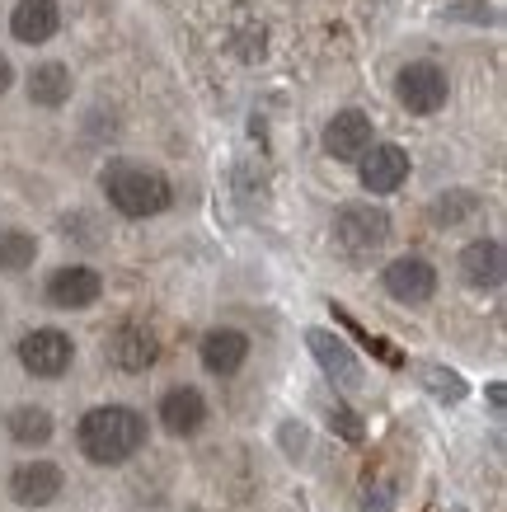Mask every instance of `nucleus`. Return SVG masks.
<instances>
[{"label": "nucleus", "instance_id": "obj_19", "mask_svg": "<svg viewBox=\"0 0 507 512\" xmlns=\"http://www.w3.org/2000/svg\"><path fill=\"white\" fill-rule=\"evenodd\" d=\"M38 259V240L29 231H0V268L5 273H19Z\"/></svg>", "mask_w": 507, "mask_h": 512}, {"label": "nucleus", "instance_id": "obj_14", "mask_svg": "<svg viewBox=\"0 0 507 512\" xmlns=\"http://www.w3.org/2000/svg\"><path fill=\"white\" fill-rule=\"evenodd\" d=\"M108 357L123 372H146L155 357H160V343H155V334L146 325H123V329H113V339H108Z\"/></svg>", "mask_w": 507, "mask_h": 512}, {"label": "nucleus", "instance_id": "obj_13", "mask_svg": "<svg viewBox=\"0 0 507 512\" xmlns=\"http://www.w3.org/2000/svg\"><path fill=\"white\" fill-rule=\"evenodd\" d=\"M362 188L367 193H395V188L409 179V156H404L400 146H371L367 156H362Z\"/></svg>", "mask_w": 507, "mask_h": 512}, {"label": "nucleus", "instance_id": "obj_1", "mask_svg": "<svg viewBox=\"0 0 507 512\" xmlns=\"http://www.w3.org/2000/svg\"><path fill=\"white\" fill-rule=\"evenodd\" d=\"M76 442L85 451V461H94V466H123L146 447V419L127 404H99L80 419Z\"/></svg>", "mask_w": 507, "mask_h": 512}, {"label": "nucleus", "instance_id": "obj_9", "mask_svg": "<svg viewBox=\"0 0 507 512\" xmlns=\"http://www.w3.org/2000/svg\"><path fill=\"white\" fill-rule=\"evenodd\" d=\"M62 466H52V461H24V466H15V475H10V494H15V503H24V508H47L52 498L62 494Z\"/></svg>", "mask_w": 507, "mask_h": 512}, {"label": "nucleus", "instance_id": "obj_12", "mask_svg": "<svg viewBox=\"0 0 507 512\" xmlns=\"http://www.w3.org/2000/svg\"><path fill=\"white\" fill-rule=\"evenodd\" d=\"M160 423H165V433L174 437H193L207 423V400H202L193 386H174L160 395Z\"/></svg>", "mask_w": 507, "mask_h": 512}, {"label": "nucleus", "instance_id": "obj_6", "mask_svg": "<svg viewBox=\"0 0 507 512\" xmlns=\"http://www.w3.org/2000/svg\"><path fill=\"white\" fill-rule=\"evenodd\" d=\"M385 292L404 301V306H423L432 292H437V268L428 259H418V254H404L395 264H385Z\"/></svg>", "mask_w": 507, "mask_h": 512}, {"label": "nucleus", "instance_id": "obj_15", "mask_svg": "<svg viewBox=\"0 0 507 512\" xmlns=\"http://www.w3.org/2000/svg\"><path fill=\"white\" fill-rule=\"evenodd\" d=\"M245 357H249V339L240 329H212L202 339V367L212 376H235L245 367Z\"/></svg>", "mask_w": 507, "mask_h": 512}, {"label": "nucleus", "instance_id": "obj_11", "mask_svg": "<svg viewBox=\"0 0 507 512\" xmlns=\"http://www.w3.org/2000/svg\"><path fill=\"white\" fill-rule=\"evenodd\" d=\"M461 273H465L470 287H479V292L503 287V278H507L503 240H475V245H465L461 249Z\"/></svg>", "mask_w": 507, "mask_h": 512}, {"label": "nucleus", "instance_id": "obj_7", "mask_svg": "<svg viewBox=\"0 0 507 512\" xmlns=\"http://www.w3.org/2000/svg\"><path fill=\"white\" fill-rule=\"evenodd\" d=\"M104 292V278L85 264H71V268H57L52 278H47V301L57 306V311H85L94 306Z\"/></svg>", "mask_w": 507, "mask_h": 512}, {"label": "nucleus", "instance_id": "obj_10", "mask_svg": "<svg viewBox=\"0 0 507 512\" xmlns=\"http://www.w3.org/2000/svg\"><path fill=\"white\" fill-rule=\"evenodd\" d=\"M324 151L334 160H362L371 151V118L357 109H343L324 127Z\"/></svg>", "mask_w": 507, "mask_h": 512}, {"label": "nucleus", "instance_id": "obj_18", "mask_svg": "<svg viewBox=\"0 0 507 512\" xmlns=\"http://www.w3.org/2000/svg\"><path fill=\"white\" fill-rule=\"evenodd\" d=\"M5 428H10V437H15L19 447H43L47 437H52V414L38 409V404H19L15 414L5 419Z\"/></svg>", "mask_w": 507, "mask_h": 512}, {"label": "nucleus", "instance_id": "obj_16", "mask_svg": "<svg viewBox=\"0 0 507 512\" xmlns=\"http://www.w3.org/2000/svg\"><path fill=\"white\" fill-rule=\"evenodd\" d=\"M57 24H62L57 0H19L15 15H10V33L19 43H47L57 33Z\"/></svg>", "mask_w": 507, "mask_h": 512}, {"label": "nucleus", "instance_id": "obj_21", "mask_svg": "<svg viewBox=\"0 0 507 512\" xmlns=\"http://www.w3.org/2000/svg\"><path fill=\"white\" fill-rule=\"evenodd\" d=\"M465 212H475V198H470V193H446V198L432 207V217L437 221H461Z\"/></svg>", "mask_w": 507, "mask_h": 512}, {"label": "nucleus", "instance_id": "obj_17", "mask_svg": "<svg viewBox=\"0 0 507 512\" xmlns=\"http://www.w3.org/2000/svg\"><path fill=\"white\" fill-rule=\"evenodd\" d=\"M29 99H33V104H43V109L66 104V99H71V71H66L62 62L38 66V71L29 76Z\"/></svg>", "mask_w": 507, "mask_h": 512}, {"label": "nucleus", "instance_id": "obj_2", "mask_svg": "<svg viewBox=\"0 0 507 512\" xmlns=\"http://www.w3.org/2000/svg\"><path fill=\"white\" fill-rule=\"evenodd\" d=\"M104 193H108V202L132 221L160 217L169 202H174V188H169L165 174L146 170V165H127V160H118V165L104 170Z\"/></svg>", "mask_w": 507, "mask_h": 512}, {"label": "nucleus", "instance_id": "obj_23", "mask_svg": "<svg viewBox=\"0 0 507 512\" xmlns=\"http://www.w3.org/2000/svg\"><path fill=\"white\" fill-rule=\"evenodd\" d=\"M10 80H15V71H10V62H5V57H0V94L10 90Z\"/></svg>", "mask_w": 507, "mask_h": 512}, {"label": "nucleus", "instance_id": "obj_3", "mask_svg": "<svg viewBox=\"0 0 507 512\" xmlns=\"http://www.w3.org/2000/svg\"><path fill=\"white\" fill-rule=\"evenodd\" d=\"M334 240L338 249H348V254H376V249L390 240V217H385L381 207H371V202H353V207H343L334 217Z\"/></svg>", "mask_w": 507, "mask_h": 512}, {"label": "nucleus", "instance_id": "obj_4", "mask_svg": "<svg viewBox=\"0 0 507 512\" xmlns=\"http://www.w3.org/2000/svg\"><path fill=\"white\" fill-rule=\"evenodd\" d=\"M71 357H76V343L66 339L62 329H33L19 339V362H24V372L33 376H62L71 372Z\"/></svg>", "mask_w": 507, "mask_h": 512}, {"label": "nucleus", "instance_id": "obj_20", "mask_svg": "<svg viewBox=\"0 0 507 512\" xmlns=\"http://www.w3.org/2000/svg\"><path fill=\"white\" fill-rule=\"evenodd\" d=\"M423 381H428V390L437 400H451V404L465 400V381L456 372H446V367H423Z\"/></svg>", "mask_w": 507, "mask_h": 512}, {"label": "nucleus", "instance_id": "obj_8", "mask_svg": "<svg viewBox=\"0 0 507 512\" xmlns=\"http://www.w3.org/2000/svg\"><path fill=\"white\" fill-rule=\"evenodd\" d=\"M306 343H310V353H315V362L324 367V376H334V386H343V390L362 386V362H357L353 348L338 339V334H329V329H310Z\"/></svg>", "mask_w": 507, "mask_h": 512}, {"label": "nucleus", "instance_id": "obj_22", "mask_svg": "<svg viewBox=\"0 0 507 512\" xmlns=\"http://www.w3.org/2000/svg\"><path fill=\"white\" fill-rule=\"evenodd\" d=\"M334 428L348 437V442H357V437H362V419H357L353 409H334Z\"/></svg>", "mask_w": 507, "mask_h": 512}, {"label": "nucleus", "instance_id": "obj_5", "mask_svg": "<svg viewBox=\"0 0 507 512\" xmlns=\"http://www.w3.org/2000/svg\"><path fill=\"white\" fill-rule=\"evenodd\" d=\"M395 94H400V104L409 113H437L446 104V71L432 62H409L400 71Z\"/></svg>", "mask_w": 507, "mask_h": 512}]
</instances>
